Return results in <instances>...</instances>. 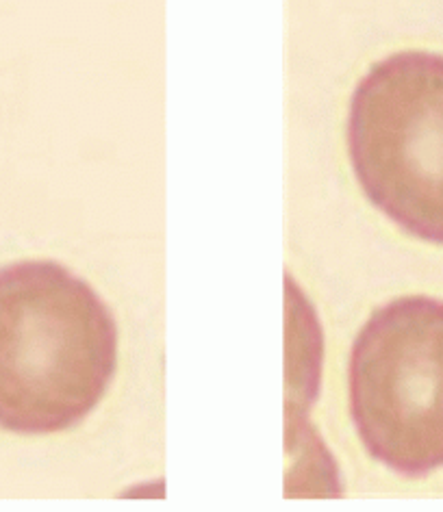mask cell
I'll return each instance as SVG.
<instances>
[{
  "instance_id": "1",
  "label": "cell",
  "mask_w": 443,
  "mask_h": 512,
  "mask_svg": "<svg viewBox=\"0 0 443 512\" xmlns=\"http://www.w3.org/2000/svg\"><path fill=\"white\" fill-rule=\"evenodd\" d=\"M118 367V324L98 293L55 261L0 270V428L70 430L103 400Z\"/></svg>"
},
{
  "instance_id": "2",
  "label": "cell",
  "mask_w": 443,
  "mask_h": 512,
  "mask_svg": "<svg viewBox=\"0 0 443 512\" xmlns=\"http://www.w3.org/2000/svg\"><path fill=\"white\" fill-rule=\"evenodd\" d=\"M346 144L365 198L443 246V55L400 50L374 63L352 92Z\"/></svg>"
},
{
  "instance_id": "3",
  "label": "cell",
  "mask_w": 443,
  "mask_h": 512,
  "mask_svg": "<svg viewBox=\"0 0 443 512\" xmlns=\"http://www.w3.org/2000/svg\"><path fill=\"white\" fill-rule=\"evenodd\" d=\"M348 404L359 439L404 478L443 469V302L404 296L374 311L352 343Z\"/></svg>"
}]
</instances>
